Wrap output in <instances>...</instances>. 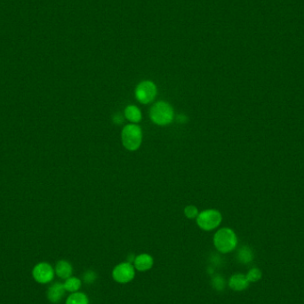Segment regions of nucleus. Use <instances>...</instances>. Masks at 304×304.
<instances>
[{"instance_id":"obj_8","label":"nucleus","mask_w":304,"mask_h":304,"mask_svg":"<svg viewBox=\"0 0 304 304\" xmlns=\"http://www.w3.org/2000/svg\"><path fill=\"white\" fill-rule=\"evenodd\" d=\"M154 265V259L149 253H141L135 258L134 266L139 272H146L152 270Z\"/></svg>"},{"instance_id":"obj_9","label":"nucleus","mask_w":304,"mask_h":304,"mask_svg":"<svg viewBox=\"0 0 304 304\" xmlns=\"http://www.w3.org/2000/svg\"><path fill=\"white\" fill-rule=\"evenodd\" d=\"M65 293L66 290L64 288V284L60 282L52 284L47 290V299L52 304H59L65 296Z\"/></svg>"},{"instance_id":"obj_2","label":"nucleus","mask_w":304,"mask_h":304,"mask_svg":"<svg viewBox=\"0 0 304 304\" xmlns=\"http://www.w3.org/2000/svg\"><path fill=\"white\" fill-rule=\"evenodd\" d=\"M150 115L152 121L155 124L165 126L173 121V108L167 102L158 101L152 106Z\"/></svg>"},{"instance_id":"obj_5","label":"nucleus","mask_w":304,"mask_h":304,"mask_svg":"<svg viewBox=\"0 0 304 304\" xmlns=\"http://www.w3.org/2000/svg\"><path fill=\"white\" fill-rule=\"evenodd\" d=\"M222 215L216 210H206L200 213L197 218V224L199 228L206 231L217 228L222 223Z\"/></svg>"},{"instance_id":"obj_17","label":"nucleus","mask_w":304,"mask_h":304,"mask_svg":"<svg viewBox=\"0 0 304 304\" xmlns=\"http://www.w3.org/2000/svg\"><path fill=\"white\" fill-rule=\"evenodd\" d=\"M225 279L220 275H216L212 279V286L217 291H223L225 288Z\"/></svg>"},{"instance_id":"obj_19","label":"nucleus","mask_w":304,"mask_h":304,"mask_svg":"<svg viewBox=\"0 0 304 304\" xmlns=\"http://www.w3.org/2000/svg\"><path fill=\"white\" fill-rule=\"evenodd\" d=\"M184 214L190 219H193L195 217H198V216H199L197 207H193V206H189V207H186L184 209Z\"/></svg>"},{"instance_id":"obj_13","label":"nucleus","mask_w":304,"mask_h":304,"mask_svg":"<svg viewBox=\"0 0 304 304\" xmlns=\"http://www.w3.org/2000/svg\"><path fill=\"white\" fill-rule=\"evenodd\" d=\"M65 304H89L88 296L82 292L72 293L68 296Z\"/></svg>"},{"instance_id":"obj_1","label":"nucleus","mask_w":304,"mask_h":304,"mask_svg":"<svg viewBox=\"0 0 304 304\" xmlns=\"http://www.w3.org/2000/svg\"><path fill=\"white\" fill-rule=\"evenodd\" d=\"M214 245L220 253H228L232 252L237 245L236 233L231 228H221L214 236Z\"/></svg>"},{"instance_id":"obj_14","label":"nucleus","mask_w":304,"mask_h":304,"mask_svg":"<svg viewBox=\"0 0 304 304\" xmlns=\"http://www.w3.org/2000/svg\"><path fill=\"white\" fill-rule=\"evenodd\" d=\"M125 117L133 123H138L142 119V113L136 106L130 105L125 110Z\"/></svg>"},{"instance_id":"obj_3","label":"nucleus","mask_w":304,"mask_h":304,"mask_svg":"<svg viewBox=\"0 0 304 304\" xmlns=\"http://www.w3.org/2000/svg\"><path fill=\"white\" fill-rule=\"evenodd\" d=\"M122 144L129 151H136L142 144V129L137 125H127L122 131Z\"/></svg>"},{"instance_id":"obj_16","label":"nucleus","mask_w":304,"mask_h":304,"mask_svg":"<svg viewBox=\"0 0 304 304\" xmlns=\"http://www.w3.org/2000/svg\"><path fill=\"white\" fill-rule=\"evenodd\" d=\"M245 276H246V279H248L249 283H254L262 279V273L258 268H253L247 272V274Z\"/></svg>"},{"instance_id":"obj_20","label":"nucleus","mask_w":304,"mask_h":304,"mask_svg":"<svg viewBox=\"0 0 304 304\" xmlns=\"http://www.w3.org/2000/svg\"><path fill=\"white\" fill-rule=\"evenodd\" d=\"M123 121V117L121 115L118 114L114 117V122L117 124H120Z\"/></svg>"},{"instance_id":"obj_10","label":"nucleus","mask_w":304,"mask_h":304,"mask_svg":"<svg viewBox=\"0 0 304 304\" xmlns=\"http://www.w3.org/2000/svg\"><path fill=\"white\" fill-rule=\"evenodd\" d=\"M228 287L233 291L241 292L245 290L249 286V281L246 279V276L241 273H236L228 279Z\"/></svg>"},{"instance_id":"obj_11","label":"nucleus","mask_w":304,"mask_h":304,"mask_svg":"<svg viewBox=\"0 0 304 304\" xmlns=\"http://www.w3.org/2000/svg\"><path fill=\"white\" fill-rule=\"evenodd\" d=\"M55 272L56 276L59 277L60 279L65 280L72 277V273H73V267L68 261L61 260L59 262H57L55 265Z\"/></svg>"},{"instance_id":"obj_7","label":"nucleus","mask_w":304,"mask_h":304,"mask_svg":"<svg viewBox=\"0 0 304 304\" xmlns=\"http://www.w3.org/2000/svg\"><path fill=\"white\" fill-rule=\"evenodd\" d=\"M156 87L152 81H144L138 84L135 91V95L141 103L147 104L156 97Z\"/></svg>"},{"instance_id":"obj_12","label":"nucleus","mask_w":304,"mask_h":304,"mask_svg":"<svg viewBox=\"0 0 304 304\" xmlns=\"http://www.w3.org/2000/svg\"><path fill=\"white\" fill-rule=\"evenodd\" d=\"M64 286L66 292L72 294V293H76L80 290L81 287H82V281L80 279L72 276L71 278L65 279Z\"/></svg>"},{"instance_id":"obj_6","label":"nucleus","mask_w":304,"mask_h":304,"mask_svg":"<svg viewBox=\"0 0 304 304\" xmlns=\"http://www.w3.org/2000/svg\"><path fill=\"white\" fill-rule=\"evenodd\" d=\"M55 275V269L47 262H39L32 270L33 279L39 284L50 283Z\"/></svg>"},{"instance_id":"obj_15","label":"nucleus","mask_w":304,"mask_h":304,"mask_svg":"<svg viewBox=\"0 0 304 304\" xmlns=\"http://www.w3.org/2000/svg\"><path fill=\"white\" fill-rule=\"evenodd\" d=\"M253 259V253L248 246H242L237 252V260L243 264H247L252 262Z\"/></svg>"},{"instance_id":"obj_4","label":"nucleus","mask_w":304,"mask_h":304,"mask_svg":"<svg viewBox=\"0 0 304 304\" xmlns=\"http://www.w3.org/2000/svg\"><path fill=\"white\" fill-rule=\"evenodd\" d=\"M135 277V269L131 262H120L112 270V279L118 284H128Z\"/></svg>"},{"instance_id":"obj_18","label":"nucleus","mask_w":304,"mask_h":304,"mask_svg":"<svg viewBox=\"0 0 304 304\" xmlns=\"http://www.w3.org/2000/svg\"><path fill=\"white\" fill-rule=\"evenodd\" d=\"M97 279V275L93 270H87L83 275V279L86 284H93Z\"/></svg>"}]
</instances>
